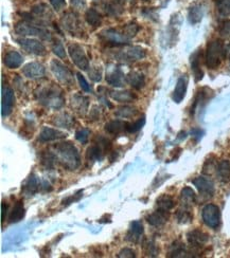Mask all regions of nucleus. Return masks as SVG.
Listing matches in <instances>:
<instances>
[{"instance_id": "f257e3e1", "label": "nucleus", "mask_w": 230, "mask_h": 258, "mask_svg": "<svg viewBox=\"0 0 230 258\" xmlns=\"http://www.w3.org/2000/svg\"><path fill=\"white\" fill-rule=\"evenodd\" d=\"M34 97L40 105L48 109L57 110L65 104L64 92L56 84H43L34 91Z\"/></svg>"}, {"instance_id": "f03ea898", "label": "nucleus", "mask_w": 230, "mask_h": 258, "mask_svg": "<svg viewBox=\"0 0 230 258\" xmlns=\"http://www.w3.org/2000/svg\"><path fill=\"white\" fill-rule=\"evenodd\" d=\"M58 161L67 170H76L81 165V156L77 147L69 141L54 146Z\"/></svg>"}, {"instance_id": "7ed1b4c3", "label": "nucleus", "mask_w": 230, "mask_h": 258, "mask_svg": "<svg viewBox=\"0 0 230 258\" xmlns=\"http://www.w3.org/2000/svg\"><path fill=\"white\" fill-rule=\"evenodd\" d=\"M226 55L227 51L225 47H224L222 40L214 39L212 41H210L207 45V49H206V55H205L206 66L211 70L217 69L222 64L223 59L226 57Z\"/></svg>"}, {"instance_id": "20e7f679", "label": "nucleus", "mask_w": 230, "mask_h": 258, "mask_svg": "<svg viewBox=\"0 0 230 258\" xmlns=\"http://www.w3.org/2000/svg\"><path fill=\"white\" fill-rule=\"evenodd\" d=\"M15 33L20 36H34L43 40H51V33L45 28L38 27V24L30 21H19L15 26Z\"/></svg>"}, {"instance_id": "39448f33", "label": "nucleus", "mask_w": 230, "mask_h": 258, "mask_svg": "<svg viewBox=\"0 0 230 258\" xmlns=\"http://www.w3.org/2000/svg\"><path fill=\"white\" fill-rule=\"evenodd\" d=\"M60 23H62V27L67 31V32L75 36V37L82 38L84 36V29H83V24L80 20V17L74 11L70 12H66V13L63 15L62 19H60Z\"/></svg>"}, {"instance_id": "423d86ee", "label": "nucleus", "mask_w": 230, "mask_h": 258, "mask_svg": "<svg viewBox=\"0 0 230 258\" xmlns=\"http://www.w3.org/2000/svg\"><path fill=\"white\" fill-rule=\"evenodd\" d=\"M147 56V51L140 46H130L126 45L123 49L118 50L115 54V58L121 63H133L143 59Z\"/></svg>"}, {"instance_id": "0eeeda50", "label": "nucleus", "mask_w": 230, "mask_h": 258, "mask_svg": "<svg viewBox=\"0 0 230 258\" xmlns=\"http://www.w3.org/2000/svg\"><path fill=\"white\" fill-rule=\"evenodd\" d=\"M50 69L58 81L66 86H72L75 84L74 74L63 63L58 59H52L50 63Z\"/></svg>"}, {"instance_id": "6e6552de", "label": "nucleus", "mask_w": 230, "mask_h": 258, "mask_svg": "<svg viewBox=\"0 0 230 258\" xmlns=\"http://www.w3.org/2000/svg\"><path fill=\"white\" fill-rule=\"evenodd\" d=\"M68 53L70 55V58L78 69L81 70H87L89 68V59L86 55L84 48L76 44V42H71L68 45Z\"/></svg>"}, {"instance_id": "1a4fd4ad", "label": "nucleus", "mask_w": 230, "mask_h": 258, "mask_svg": "<svg viewBox=\"0 0 230 258\" xmlns=\"http://www.w3.org/2000/svg\"><path fill=\"white\" fill-rule=\"evenodd\" d=\"M100 38L112 46H126L130 44V39L124 35L122 30L118 29H106L100 33Z\"/></svg>"}, {"instance_id": "9d476101", "label": "nucleus", "mask_w": 230, "mask_h": 258, "mask_svg": "<svg viewBox=\"0 0 230 258\" xmlns=\"http://www.w3.org/2000/svg\"><path fill=\"white\" fill-rule=\"evenodd\" d=\"M205 224L211 229H217L221 224V211L215 204H207L202 213Z\"/></svg>"}, {"instance_id": "9b49d317", "label": "nucleus", "mask_w": 230, "mask_h": 258, "mask_svg": "<svg viewBox=\"0 0 230 258\" xmlns=\"http://www.w3.org/2000/svg\"><path fill=\"white\" fill-rule=\"evenodd\" d=\"M23 50L27 51L28 53H31L34 55H38V56H45L47 54V49L44 46V44L41 41L38 39L33 38H18L16 39Z\"/></svg>"}, {"instance_id": "f8f14e48", "label": "nucleus", "mask_w": 230, "mask_h": 258, "mask_svg": "<svg viewBox=\"0 0 230 258\" xmlns=\"http://www.w3.org/2000/svg\"><path fill=\"white\" fill-rule=\"evenodd\" d=\"M15 105L14 90L9 85H2V102H1V114L3 118L9 116Z\"/></svg>"}, {"instance_id": "ddd939ff", "label": "nucleus", "mask_w": 230, "mask_h": 258, "mask_svg": "<svg viewBox=\"0 0 230 258\" xmlns=\"http://www.w3.org/2000/svg\"><path fill=\"white\" fill-rule=\"evenodd\" d=\"M193 185H194L203 197L205 198H211L214 194V183L211 181L208 178L205 177H197L192 181Z\"/></svg>"}, {"instance_id": "4468645a", "label": "nucleus", "mask_w": 230, "mask_h": 258, "mask_svg": "<svg viewBox=\"0 0 230 258\" xmlns=\"http://www.w3.org/2000/svg\"><path fill=\"white\" fill-rule=\"evenodd\" d=\"M187 240L192 249L198 250L208 242L209 235L201 230H192L187 234Z\"/></svg>"}, {"instance_id": "2eb2a0df", "label": "nucleus", "mask_w": 230, "mask_h": 258, "mask_svg": "<svg viewBox=\"0 0 230 258\" xmlns=\"http://www.w3.org/2000/svg\"><path fill=\"white\" fill-rule=\"evenodd\" d=\"M70 106L75 110V112H77L78 115L84 116L88 111L89 99L87 96L76 93L70 97Z\"/></svg>"}, {"instance_id": "dca6fc26", "label": "nucleus", "mask_w": 230, "mask_h": 258, "mask_svg": "<svg viewBox=\"0 0 230 258\" xmlns=\"http://www.w3.org/2000/svg\"><path fill=\"white\" fill-rule=\"evenodd\" d=\"M106 82L108 85L113 86V87L116 88H121L124 87L125 84L128 83V79L124 74V72L121 70L118 67L116 68H113L111 71H108L106 73Z\"/></svg>"}, {"instance_id": "f3484780", "label": "nucleus", "mask_w": 230, "mask_h": 258, "mask_svg": "<svg viewBox=\"0 0 230 258\" xmlns=\"http://www.w3.org/2000/svg\"><path fill=\"white\" fill-rule=\"evenodd\" d=\"M22 74L30 79L43 78L46 75V68L39 63H29L22 68Z\"/></svg>"}, {"instance_id": "a211bd4d", "label": "nucleus", "mask_w": 230, "mask_h": 258, "mask_svg": "<svg viewBox=\"0 0 230 258\" xmlns=\"http://www.w3.org/2000/svg\"><path fill=\"white\" fill-rule=\"evenodd\" d=\"M67 137V133H65L58 129H54L51 127H43L41 131L39 133L38 140L40 142H51V141H57V140H62Z\"/></svg>"}, {"instance_id": "6ab92c4d", "label": "nucleus", "mask_w": 230, "mask_h": 258, "mask_svg": "<svg viewBox=\"0 0 230 258\" xmlns=\"http://www.w3.org/2000/svg\"><path fill=\"white\" fill-rule=\"evenodd\" d=\"M104 152H106L105 149L103 148L98 142H96L94 145L88 147L85 155L86 163L88 166H93L94 163H96V161H100V160L103 158Z\"/></svg>"}, {"instance_id": "aec40b11", "label": "nucleus", "mask_w": 230, "mask_h": 258, "mask_svg": "<svg viewBox=\"0 0 230 258\" xmlns=\"http://www.w3.org/2000/svg\"><path fill=\"white\" fill-rule=\"evenodd\" d=\"M202 57L203 53L201 49H198V50H196L191 55V69L196 82L202 81L204 77V71L202 69Z\"/></svg>"}, {"instance_id": "412c9836", "label": "nucleus", "mask_w": 230, "mask_h": 258, "mask_svg": "<svg viewBox=\"0 0 230 258\" xmlns=\"http://www.w3.org/2000/svg\"><path fill=\"white\" fill-rule=\"evenodd\" d=\"M188 82H189V79H188V76L186 74L181 75L177 79V83L176 86H175V89L173 91V95H172V99L175 103L179 104L185 99L188 89Z\"/></svg>"}, {"instance_id": "4be33fe9", "label": "nucleus", "mask_w": 230, "mask_h": 258, "mask_svg": "<svg viewBox=\"0 0 230 258\" xmlns=\"http://www.w3.org/2000/svg\"><path fill=\"white\" fill-rule=\"evenodd\" d=\"M31 13L33 14V16H31V18H29L27 21L34 20L36 18H38V20L39 19L43 20V19H49V18L53 17L50 8L45 3H38L33 5L31 9Z\"/></svg>"}, {"instance_id": "5701e85b", "label": "nucleus", "mask_w": 230, "mask_h": 258, "mask_svg": "<svg viewBox=\"0 0 230 258\" xmlns=\"http://www.w3.org/2000/svg\"><path fill=\"white\" fill-rule=\"evenodd\" d=\"M23 57L17 51H9L3 57V64L9 69H17L22 65Z\"/></svg>"}, {"instance_id": "b1692460", "label": "nucleus", "mask_w": 230, "mask_h": 258, "mask_svg": "<svg viewBox=\"0 0 230 258\" xmlns=\"http://www.w3.org/2000/svg\"><path fill=\"white\" fill-rule=\"evenodd\" d=\"M143 232H144L143 224L140 222V221H133L131 223L130 230L128 232V235H126V240L133 243L139 242Z\"/></svg>"}, {"instance_id": "393cba45", "label": "nucleus", "mask_w": 230, "mask_h": 258, "mask_svg": "<svg viewBox=\"0 0 230 258\" xmlns=\"http://www.w3.org/2000/svg\"><path fill=\"white\" fill-rule=\"evenodd\" d=\"M39 186L40 185H39L38 178L36 177L34 174H31L26 180L25 184H23L22 193L25 194L27 197H31V196H33L34 194L38 192Z\"/></svg>"}, {"instance_id": "a878e982", "label": "nucleus", "mask_w": 230, "mask_h": 258, "mask_svg": "<svg viewBox=\"0 0 230 258\" xmlns=\"http://www.w3.org/2000/svg\"><path fill=\"white\" fill-rule=\"evenodd\" d=\"M169 216H170V212L161 211L157 208L156 212L149 215L147 217V221L149 222V224L153 226H161L167 222Z\"/></svg>"}, {"instance_id": "bb28decb", "label": "nucleus", "mask_w": 230, "mask_h": 258, "mask_svg": "<svg viewBox=\"0 0 230 258\" xmlns=\"http://www.w3.org/2000/svg\"><path fill=\"white\" fill-rule=\"evenodd\" d=\"M126 0H111L105 4V12L107 15L113 17H118L124 12V5Z\"/></svg>"}, {"instance_id": "cd10ccee", "label": "nucleus", "mask_w": 230, "mask_h": 258, "mask_svg": "<svg viewBox=\"0 0 230 258\" xmlns=\"http://www.w3.org/2000/svg\"><path fill=\"white\" fill-rule=\"evenodd\" d=\"M52 123L58 127L70 129L75 125V118L68 112H60L54 116Z\"/></svg>"}, {"instance_id": "c85d7f7f", "label": "nucleus", "mask_w": 230, "mask_h": 258, "mask_svg": "<svg viewBox=\"0 0 230 258\" xmlns=\"http://www.w3.org/2000/svg\"><path fill=\"white\" fill-rule=\"evenodd\" d=\"M204 17V8L201 3H195L190 7L188 11V19L191 24L201 22Z\"/></svg>"}, {"instance_id": "c756f323", "label": "nucleus", "mask_w": 230, "mask_h": 258, "mask_svg": "<svg viewBox=\"0 0 230 258\" xmlns=\"http://www.w3.org/2000/svg\"><path fill=\"white\" fill-rule=\"evenodd\" d=\"M126 79H128V84H130L133 88L136 90H140L144 87L145 85V77L141 72L138 71H131L128 75H126Z\"/></svg>"}, {"instance_id": "7c9ffc66", "label": "nucleus", "mask_w": 230, "mask_h": 258, "mask_svg": "<svg viewBox=\"0 0 230 258\" xmlns=\"http://www.w3.org/2000/svg\"><path fill=\"white\" fill-rule=\"evenodd\" d=\"M128 124L129 123H126L124 121L114 120V121H110L108 123H106L104 128H105L106 132L114 134V136H117V134H120L121 132L126 130Z\"/></svg>"}, {"instance_id": "2f4dec72", "label": "nucleus", "mask_w": 230, "mask_h": 258, "mask_svg": "<svg viewBox=\"0 0 230 258\" xmlns=\"http://www.w3.org/2000/svg\"><path fill=\"white\" fill-rule=\"evenodd\" d=\"M216 175L219 180L223 183L230 182V162L228 160H223L216 166Z\"/></svg>"}, {"instance_id": "473e14b6", "label": "nucleus", "mask_w": 230, "mask_h": 258, "mask_svg": "<svg viewBox=\"0 0 230 258\" xmlns=\"http://www.w3.org/2000/svg\"><path fill=\"white\" fill-rule=\"evenodd\" d=\"M191 252H189L187 250L185 243H183L181 241H175L172 243V245L170 247V250H169V253L168 256L169 257H188Z\"/></svg>"}, {"instance_id": "72a5a7b5", "label": "nucleus", "mask_w": 230, "mask_h": 258, "mask_svg": "<svg viewBox=\"0 0 230 258\" xmlns=\"http://www.w3.org/2000/svg\"><path fill=\"white\" fill-rule=\"evenodd\" d=\"M110 96L114 101H117L120 103H131L136 99V95L133 92L129 90L124 91H111Z\"/></svg>"}, {"instance_id": "f704fd0d", "label": "nucleus", "mask_w": 230, "mask_h": 258, "mask_svg": "<svg viewBox=\"0 0 230 258\" xmlns=\"http://www.w3.org/2000/svg\"><path fill=\"white\" fill-rule=\"evenodd\" d=\"M102 15L99 13L98 11L95 10L94 8L87 9L85 12V20L89 26H92L93 28H98L101 26L102 23Z\"/></svg>"}, {"instance_id": "c9c22d12", "label": "nucleus", "mask_w": 230, "mask_h": 258, "mask_svg": "<svg viewBox=\"0 0 230 258\" xmlns=\"http://www.w3.org/2000/svg\"><path fill=\"white\" fill-rule=\"evenodd\" d=\"M196 200V195L191 187H185L180 192V202L183 206L190 207Z\"/></svg>"}, {"instance_id": "e433bc0d", "label": "nucleus", "mask_w": 230, "mask_h": 258, "mask_svg": "<svg viewBox=\"0 0 230 258\" xmlns=\"http://www.w3.org/2000/svg\"><path fill=\"white\" fill-rule=\"evenodd\" d=\"M23 216H25V206H23L22 200H18L10 214L9 220L11 223H15L18 222V221H20L23 218Z\"/></svg>"}, {"instance_id": "4c0bfd02", "label": "nucleus", "mask_w": 230, "mask_h": 258, "mask_svg": "<svg viewBox=\"0 0 230 258\" xmlns=\"http://www.w3.org/2000/svg\"><path fill=\"white\" fill-rule=\"evenodd\" d=\"M40 162L46 169H53L58 161L56 153L52 151H45L40 155Z\"/></svg>"}, {"instance_id": "58836bf2", "label": "nucleus", "mask_w": 230, "mask_h": 258, "mask_svg": "<svg viewBox=\"0 0 230 258\" xmlns=\"http://www.w3.org/2000/svg\"><path fill=\"white\" fill-rule=\"evenodd\" d=\"M156 203H157V208H158V210L166 211V212H170L172 208L175 206L174 200L167 195H163V196H161V197L157 199Z\"/></svg>"}, {"instance_id": "ea45409f", "label": "nucleus", "mask_w": 230, "mask_h": 258, "mask_svg": "<svg viewBox=\"0 0 230 258\" xmlns=\"http://www.w3.org/2000/svg\"><path fill=\"white\" fill-rule=\"evenodd\" d=\"M175 217H176L177 221L181 224H187L190 223L193 219V215L190 212L189 207L183 206V208H179V210L175 214Z\"/></svg>"}, {"instance_id": "a19ab883", "label": "nucleus", "mask_w": 230, "mask_h": 258, "mask_svg": "<svg viewBox=\"0 0 230 258\" xmlns=\"http://www.w3.org/2000/svg\"><path fill=\"white\" fill-rule=\"evenodd\" d=\"M138 113V110L135 107L132 106H121L119 107L116 111H115V114L118 118H122V119H130L135 116Z\"/></svg>"}, {"instance_id": "79ce46f5", "label": "nucleus", "mask_w": 230, "mask_h": 258, "mask_svg": "<svg viewBox=\"0 0 230 258\" xmlns=\"http://www.w3.org/2000/svg\"><path fill=\"white\" fill-rule=\"evenodd\" d=\"M215 8L222 17L230 16V0H216Z\"/></svg>"}, {"instance_id": "37998d69", "label": "nucleus", "mask_w": 230, "mask_h": 258, "mask_svg": "<svg viewBox=\"0 0 230 258\" xmlns=\"http://www.w3.org/2000/svg\"><path fill=\"white\" fill-rule=\"evenodd\" d=\"M143 250L147 256L150 257H156L158 255V248H157L156 243L153 240H145L143 242Z\"/></svg>"}, {"instance_id": "c03bdc74", "label": "nucleus", "mask_w": 230, "mask_h": 258, "mask_svg": "<svg viewBox=\"0 0 230 258\" xmlns=\"http://www.w3.org/2000/svg\"><path fill=\"white\" fill-rule=\"evenodd\" d=\"M52 51L53 53L57 55L58 57L65 59L66 58V51H65V48L63 46V42L60 41L59 39L56 38L53 40V44H52Z\"/></svg>"}, {"instance_id": "a18cd8bd", "label": "nucleus", "mask_w": 230, "mask_h": 258, "mask_svg": "<svg viewBox=\"0 0 230 258\" xmlns=\"http://www.w3.org/2000/svg\"><path fill=\"white\" fill-rule=\"evenodd\" d=\"M139 30H140V28H139L138 24L135 22H130L128 24H125V26L122 28L124 35L129 39H131L132 37H134V36L138 33Z\"/></svg>"}, {"instance_id": "49530a36", "label": "nucleus", "mask_w": 230, "mask_h": 258, "mask_svg": "<svg viewBox=\"0 0 230 258\" xmlns=\"http://www.w3.org/2000/svg\"><path fill=\"white\" fill-rule=\"evenodd\" d=\"M90 136V130L87 128H81L76 131V139L82 144H87Z\"/></svg>"}, {"instance_id": "de8ad7c7", "label": "nucleus", "mask_w": 230, "mask_h": 258, "mask_svg": "<svg viewBox=\"0 0 230 258\" xmlns=\"http://www.w3.org/2000/svg\"><path fill=\"white\" fill-rule=\"evenodd\" d=\"M219 34L222 38H230V19H225L220 23Z\"/></svg>"}, {"instance_id": "09e8293b", "label": "nucleus", "mask_w": 230, "mask_h": 258, "mask_svg": "<svg viewBox=\"0 0 230 258\" xmlns=\"http://www.w3.org/2000/svg\"><path fill=\"white\" fill-rule=\"evenodd\" d=\"M145 124V118L144 116H142V118L140 119H138L136 122L134 123H132V124H128V127H126V131H129V132H137L140 130V129L144 126Z\"/></svg>"}, {"instance_id": "8fccbe9b", "label": "nucleus", "mask_w": 230, "mask_h": 258, "mask_svg": "<svg viewBox=\"0 0 230 258\" xmlns=\"http://www.w3.org/2000/svg\"><path fill=\"white\" fill-rule=\"evenodd\" d=\"M77 82L78 85H80V87L83 91L85 92H92V87H90V85L88 84V82L86 81V78L84 77V75L82 74L81 72H77Z\"/></svg>"}, {"instance_id": "3c124183", "label": "nucleus", "mask_w": 230, "mask_h": 258, "mask_svg": "<svg viewBox=\"0 0 230 258\" xmlns=\"http://www.w3.org/2000/svg\"><path fill=\"white\" fill-rule=\"evenodd\" d=\"M88 74L94 82H100L102 79V69L100 67H92L88 71Z\"/></svg>"}, {"instance_id": "603ef678", "label": "nucleus", "mask_w": 230, "mask_h": 258, "mask_svg": "<svg viewBox=\"0 0 230 258\" xmlns=\"http://www.w3.org/2000/svg\"><path fill=\"white\" fill-rule=\"evenodd\" d=\"M82 196H83V190H78V192L77 194L72 195V196H69V197L64 199L62 201V205L63 206H68L71 203H74V202H77V201L80 200L82 198Z\"/></svg>"}, {"instance_id": "864d4df0", "label": "nucleus", "mask_w": 230, "mask_h": 258, "mask_svg": "<svg viewBox=\"0 0 230 258\" xmlns=\"http://www.w3.org/2000/svg\"><path fill=\"white\" fill-rule=\"evenodd\" d=\"M214 169L216 170V166H215L214 161H212V160H208V161H206V163L204 165L203 173L205 175H211Z\"/></svg>"}, {"instance_id": "5fc2aeb1", "label": "nucleus", "mask_w": 230, "mask_h": 258, "mask_svg": "<svg viewBox=\"0 0 230 258\" xmlns=\"http://www.w3.org/2000/svg\"><path fill=\"white\" fill-rule=\"evenodd\" d=\"M49 2L57 12H59L66 7V0H49Z\"/></svg>"}, {"instance_id": "6e6d98bb", "label": "nucleus", "mask_w": 230, "mask_h": 258, "mask_svg": "<svg viewBox=\"0 0 230 258\" xmlns=\"http://www.w3.org/2000/svg\"><path fill=\"white\" fill-rule=\"evenodd\" d=\"M119 258H123V257H129V258H133V257H136L135 254V251L132 250L130 248H124L119 252V254L117 255Z\"/></svg>"}, {"instance_id": "4d7b16f0", "label": "nucleus", "mask_w": 230, "mask_h": 258, "mask_svg": "<svg viewBox=\"0 0 230 258\" xmlns=\"http://www.w3.org/2000/svg\"><path fill=\"white\" fill-rule=\"evenodd\" d=\"M89 118L92 119V121H96L100 119V109L98 106H94L93 109L90 110Z\"/></svg>"}, {"instance_id": "13d9d810", "label": "nucleus", "mask_w": 230, "mask_h": 258, "mask_svg": "<svg viewBox=\"0 0 230 258\" xmlns=\"http://www.w3.org/2000/svg\"><path fill=\"white\" fill-rule=\"evenodd\" d=\"M70 4L75 9H83L86 7V1L85 0H70Z\"/></svg>"}, {"instance_id": "bf43d9fd", "label": "nucleus", "mask_w": 230, "mask_h": 258, "mask_svg": "<svg viewBox=\"0 0 230 258\" xmlns=\"http://www.w3.org/2000/svg\"><path fill=\"white\" fill-rule=\"evenodd\" d=\"M8 210H9V205H8V203H5V202H2V204H1V222H2V223L4 222L5 217H7Z\"/></svg>"}, {"instance_id": "052dcab7", "label": "nucleus", "mask_w": 230, "mask_h": 258, "mask_svg": "<svg viewBox=\"0 0 230 258\" xmlns=\"http://www.w3.org/2000/svg\"><path fill=\"white\" fill-rule=\"evenodd\" d=\"M191 134H193V137H197V140L201 139L203 136V131L201 129H194V130L191 131Z\"/></svg>"}, {"instance_id": "680f3d73", "label": "nucleus", "mask_w": 230, "mask_h": 258, "mask_svg": "<svg viewBox=\"0 0 230 258\" xmlns=\"http://www.w3.org/2000/svg\"><path fill=\"white\" fill-rule=\"evenodd\" d=\"M142 1H144V2H149L150 0H142Z\"/></svg>"}]
</instances>
